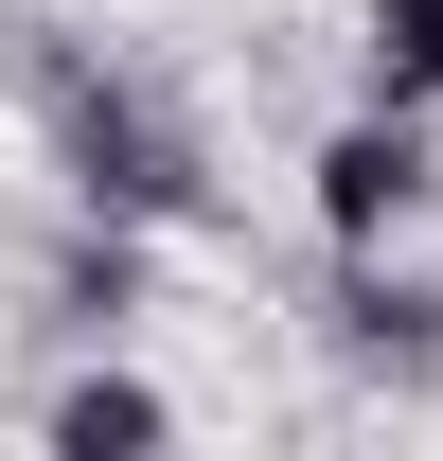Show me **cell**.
<instances>
[{
  "mask_svg": "<svg viewBox=\"0 0 443 461\" xmlns=\"http://www.w3.org/2000/svg\"><path fill=\"white\" fill-rule=\"evenodd\" d=\"M302 195H320V249H408V230L443 213V124H426V107H355V124H320Z\"/></svg>",
  "mask_w": 443,
  "mask_h": 461,
  "instance_id": "obj_2",
  "label": "cell"
},
{
  "mask_svg": "<svg viewBox=\"0 0 443 461\" xmlns=\"http://www.w3.org/2000/svg\"><path fill=\"white\" fill-rule=\"evenodd\" d=\"M355 71H373V107L443 124V0H373V18H355Z\"/></svg>",
  "mask_w": 443,
  "mask_h": 461,
  "instance_id": "obj_5",
  "label": "cell"
},
{
  "mask_svg": "<svg viewBox=\"0 0 443 461\" xmlns=\"http://www.w3.org/2000/svg\"><path fill=\"white\" fill-rule=\"evenodd\" d=\"M54 302L89 320V338H107L124 302H142V230H124V213H71V249H54Z\"/></svg>",
  "mask_w": 443,
  "mask_h": 461,
  "instance_id": "obj_6",
  "label": "cell"
},
{
  "mask_svg": "<svg viewBox=\"0 0 443 461\" xmlns=\"http://www.w3.org/2000/svg\"><path fill=\"white\" fill-rule=\"evenodd\" d=\"M36 426H54L71 461H142V444H177V408L142 391V373H71V391L36 408Z\"/></svg>",
  "mask_w": 443,
  "mask_h": 461,
  "instance_id": "obj_4",
  "label": "cell"
},
{
  "mask_svg": "<svg viewBox=\"0 0 443 461\" xmlns=\"http://www.w3.org/2000/svg\"><path fill=\"white\" fill-rule=\"evenodd\" d=\"M337 355L355 373H443V285H390V249H337Z\"/></svg>",
  "mask_w": 443,
  "mask_h": 461,
  "instance_id": "obj_3",
  "label": "cell"
},
{
  "mask_svg": "<svg viewBox=\"0 0 443 461\" xmlns=\"http://www.w3.org/2000/svg\"><path fill=\"white\" fill-rule=\"evenodd\" d=\"M54 177H71V213H124V230H195L213 213L195 124L160 89H124V71H54Z\"/></svg>",
  "mask_w": 443,
  "mask_h": 461,
  "instance_id": "obj_1",
  "label": "cell"
}]
</instances>
